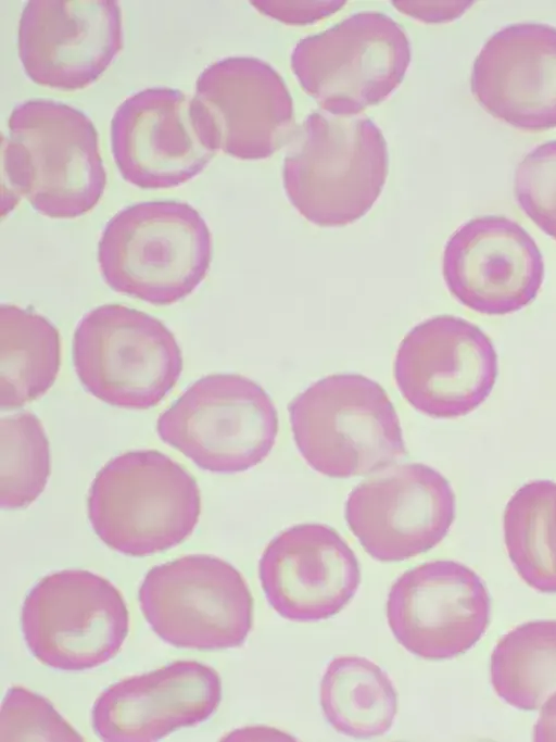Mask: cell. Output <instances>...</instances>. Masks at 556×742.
<instances>
[{
	"label": "cell",
	"instance_id": "6da1fadb",
	"mask_svg": "<svg viewBox=\"0 0 556 742\" xmlns=\"http://www.w3.org/2000/svg\"><path fill=\"white\" fill-rule=\"evenodd\" d=\"M2 137V215L22 197L51 218H75L101 199L106 173L97 129L81 111L33 99L15 106Z\"/></svg>",
	"mask_w": 556,
	"mask_h": 742
},
{
	"label": "cell",
	"instance_id": "7a4b0ae2",
	"mask_svg": "<svg viewBox=\"0 0 556 742\" xmlns=\"http://www.w3.org/2000/svg\"><path fill=\"white\" fill-rule=\"evenodd\" d=\"M388 167L386 139L371 120L314 112L292 137L283 160V188L308 222L342 227L371 209Z\"/></svg>",
	"mask_w": 556,
	"mask_h": 742
},
{
	"label": "cell",
	"instance_id": "3957f363",
	"mask_svg": "<svg viewBox=\"0 0 556 742\" xmlns=\"http://www.w3.org/2000/svg\"><path fill=\"white\" fill-rule=\"evenodd\" d=\"M213 254L210 229L188 203L130 205L106 224L98 244L105 282L154 305L188 297L205 278Z\"/></svg>",
	"mask_w": 556,
	"mask_h": 742
},
{
	"label": "cell",
	"instance_id": "277c9868",
	"mask_svg": "<svg viewBox=\"0 0 556 742\" xmlns=\"http://www.w3.org/2000/svg\"><path fill=\"white\" fill-rule=\"evenodd\" d=\"M200 513L194 477L155 450L112 458L98 471L88 494V517L96 535L130 556L178 545L192 533Z\"/></svg>",
	"mask_w": 556,
	"mask_h": 742
},
{
	"label": "cell",
	"instance_id": "5b68a950",
	"mask_svg": "<svg viewBox=\"0 0 556 742\" xmlns=\"http://www.w3.org/2000/svg\"><path fill=\"white\" fill-rule=\"evenodd\" d=\"M295 444L316 471L365 476L406 454L397 413L387 391L359 374L321 378L288 404Z\"/></svg>",
	"mask_w": 556,
	"mask_h": 742
},
{
	"label": "cell",
	"instance_id": "8992f818",
	"mask_svg": "<svg viewBox=\"0 0 556 742\" xmlns=\"http://www.w3.org/2000/svg\"><path fill=\"white\" fill-rule=\"evenodd\" d=\"M410 62L405 30L390 16L361 12L300 40L291 68L329 114L353 116L387 99Z\"/></svg>",
	"mask_w": 556,
	"mask_h": 742
},
{
	"label": "cell",
	"instance_id": "52a82bcc",
	"mask_svg": "<svg viewBox=\"0 0 556 742\" xmlns=\"http://www.w3.org/2000/svg\"><path fill=\"white\" fill-rule=\"evenodd\" d=\"M73 361L89 393L131 410L156 406L182 372L172 331L157 318L121 304L101 305L83 317L74 334Z\"/></svg>",
	"mask_w": 556,
	"mask_h": 742
},
{
	"label": "cell",
	"instance_id": "ba28073f",
	"mask_svg": "<svg viewBox=\"0 0 556 742\" xmlns=\"http://www.w3.org/2000/svg\"><path fill=\"white\" fill-rule=\"evenodd\" d=\"M160 438L199 467L215 473L244 471L274 448L278 414L255 381L237 374L197 380L156 424Z\"/></svg>",
	"mask_w": 556,
	"mask_h": 742
},
{
	"label": "cell",
	"instance_id": "9c48e42d",
	"mask_svg": "<svg viewBox=\"0 0 556 742\" xmlns=\"http://www.w3.org/2000/svg\"><path fill=\"white\" fill-rule=\"evenodd\" d=\"M139 603L153 631L177 647H237L253 625L254 601L245 579L231 564L206 554L151 568Z\"/></svg>",
	"mask_w": 556,
	"mask_h": 742
},
{
	"label": "cell",
	"instance_id": "30bf717a",
	"mask_svg": "<svg viewBox=\"0 0 556 742\" xmlns=\"http://www.w3.org/2000/svg\"><path fill=\"white\" fill-rule=\"evenodd\" d=\"M22 630L31 654L43 665L84 670L113 658L129 630L119 590L88 570L43 577L26 595Z\"/></svg>",
	"mask_w": 556,
	"mask_h": 742
},
{
	"label": "cell",
	"instance_id": "8fae6325",
	"mask_svg": "<svg viewBox=\"0 0 556 742\" xmlns=\"http://www.w3.org/2000/svg\"><path fill=\"white\" fill-rule=\"evenodd\" d=\"M111 147L123 178L142 189L187 183L217 151L199 103L172 88L144 89L122 102L111 122Z\"/></svg>",
	"mask_w": 556,
	"mask_h": 742
},
{
	"label": "cell",
	"instance_id": "7c38bea8",
	"mask_svg": "<svg viewBox=\"0 0 556 742\" xmlns=\"http://www.w3.org/2000/svg\"><path fill=\"white\" fill-rule=\"evenodd\" d=\"M498 374L497 354L477 325L439 315L416 325L401 341L394 378L403 398L433 418H456L478 408Z\"/></svg>",
	"mask_w": 556,
	"mask_h": 742
},
{
	"label": "cell",
	"instance_id": "4fadbf2b",
	"mask_svg": "<svg viewBox=\"0 0 556 742\" xmlns=\"http://www.w3.org/2000/svg\"><path fill=\"white\" fill-rule=\"evenodd\" d=\"M455 513L450 481L421 463L379 470L357 485L345 503L350 530L380 562H400L431 550L447 535Z\"/></svg>",
	"mask_w": 556,
	"mask_h": 742
},
{
	"label": "cell",
	"instance_id": "5bb4252c",
	"mask_svg": "<svg viewBox=\"0 0 556 742\" xmlns=\"http://www.w3.org/2000/svg\"><path fill=\"white\" fill-rule=\"evenodd\" d=\"M490 611L480 577L453 561L428 562L405 571L387 602L388 622L399 643L426 659L468 651L486 631Z\"/></svg>",
	"mask_w": 556,
	"mask_h": 742
},
{
	"label": "cell",
	"instance_id": "9a60e30c",
	"mask_svg": "<svg viewBox=\"0 0 556 742\" xmlns=\"http://www.w3.org/2000/svg\"><path fill=\"white\" fill-rule=\"evenodd\" d=\"M17 36L18 56L34 83L83 89L123 49L121 8L113 0H30Z\"/></svg>",
	"mask_w": 556,
	"mask_h": 742
},
{
	"label": "cell",
	"instance_id": "2e32d148",
	"mask_svg": "<svg viewBox=\"0 0 556 742\" xmlns=\"http://www.w3.org/2000/svg\"><path fill=\"white\" fill-rule=\"evenodd\" d=\"M442 272L462 304L485 315H506L536 297L544 262L535 241L518 223L485 215L468 221L450 237Z\"/></svg>",
	"mask_w": 556,
	"mask_h": 742
},
{
	"label": "cell",
	"instance_id": "e0dca14e",
	"mask_svg": "<svg viewBox=\"0 0 556 742\" xmlns=\"http://www.w3.org/2000/svg\"><path fill=\"white\" fill-rule=\"evenodd\" d=\"M193 98L217 150L240 160L270 156L296 130L286 83L260 59L231 56L211 64L198 77Z\"/></svg>",
	"mask_w": 556,
	"mask_h": 742
},
{
	"label": "cell",
	"instance_id": "ac0fdd59",
	"mask_svg": "<svg viewBox=\"0 0 556 742\" xmlns=\"http://www.w3.org/2000/svg\"><path fill=\"white\" fill-rule=\"evenodd\" d=\"M258 575L273 608L295 621L338 614L361 582L353 550L323 524H300L280 532L265 548Z\"/></svg>",
	"mask_w": 556,
	"mask_h": 742
},
{
	"label": "cell",
	"instance_id": "d6986e66",
	"mask_svg": "<svg viewBox=\"0 0 556 742\" xmlns=\"http://www.w3.org/2000/svg\"><path fill=\"white\" fill-rule=\"evenodd\" d=\"M220 700L222 681L214 668L177 661L110 686L93 704L92 727L104 741H155L205 721Z\"/></svg>",
	"mask_w": 556,
	"mask_h": 742
},
{
	"label": "cell",
	"instance_id": "ffe728a7",
	"mask_svg": "<svg viewBox=\"0 0 556 742\" xmlns=\"http://www.w3.org/2000/svg\"><path fill=\"white\" fill-rule=\"evenodd\" d=\"M477 102L526 131L556 127V27L516 23L491 36L470 78Z\"/></svg>",
	"mask_w": 556,
	"mask_h": 742
},
{
	"label": "cell",
	"instance_id": "44dd1931",
	"mask_svg": "<svg viewBox=\"0 0 556 742\" xmlns=\"http://www.w3.org/2000/svg\"><path fill=\"white\" fill-rule=\"evenodd\" d=\"M61 365L59 330L16 305L0 307V407L14 410L45 394Z\"/></svg>",
	"mask_w": 556,
	"mask_h": 742
},
{
	"label": "cell",
	"instance_id": "7402d4cb",
	"mask_svg": "<svg viewBox=\"0 0 556 742\" xmlns=\"http://www.w3.org/2000/svg\"><path fill=\"white\" fill-rule=\"evenodd\" d=\"M320 704L329 724L354 738L382 735L397 710L388 675L359 656H339L329 663L320 683Z\"/></svg>",
	"mask_w": 556,
	"mask_h": 742
},
{
	"label": "cell",
	"instance_id": "603a6c76",
	"mask_svg": "<svg viewBox=\"0 0 556 742\" xmlns=\"http://www.w3.org/2000/svg\"><path fill=\"white\" fill-rule=\"evenodd\" d=\"M504 541L519 577L531 588L556 592V482L534 480L508 500Z\"/></svg>",
	"mask_w": 556,
	"mask_h": 742
},
{
	"label": "cell",
	"instance_id": "cb8c5ba5",
	"mask_svg": "<svg viewBox=\"0 0 556 742\" xmlns=\"http://www.w3.org/2000/svg\"><path fill=\"white\" fill-rule=\"evenodd\" d=\"M495 693L521 710H536L556 692V620L517 626L491 655Z\"/></svg>",
	"mask_w": 556,
	"mask_h": 742
},
{
	"label": "cell",
	"instance_id": "d4e9b609",
	"mask_svg": "<svg viewBox=\"0 0 556 742\" xmlns=\"http://www.w3.org/2000/svg\"><path fill=\"white\" fill-rule=\"evenodd\" d=\"M50 475V449L43 426L31 413L0 419V503L28 506L43 491Z\"/></svg>",
	"mask_w": 556,
	"mask_h": 742
},
{
	"label": "cell",
	"instance_id": "484cf974",
	"mask_svg": "<svg viewBox=\"0 0 556 742\" xmlns=\"http://www.w3.org/2000/svg\"><path fill=\"white\" fill-rule=\"evenodd\" d=\"M85 741L49 700L23 687L8 690L0 712V742Z\"/></svg>",
	"mask_w": 556,
	"mask_h": 742
},
{
	"label": "cell",
	"instance_id": "4316f807",
	"mask_svg": "<svg viewBox=\"0 0 556 742\" xmlns=\"http://www.w3.org/2000/svg\"><path fill=\"white\" fill-rule=\"evenodd\" d=\"M514 192L525 214L556 240V140L538 146L520 161Z\"/></svg>",
	"mask_w": 556,
	"mask_h": 742
},
{
	"label": "cell",
	"instance_id": "83f0119b",
	"mask_svg": "<svg viewBox=\"0 0 556 742\" xmlns=\"http://www.w3.org/2000/svg\"><path fill=\"white\" fill-rule=\"evenodd\" d=\"M262 13L280 22L305 25L330 16L339 11L345 1H253Z\"/></svg>",
	"mask_w": 556,
	"mask_h": 742
},
{
	"label": "cell",
	"instance_id": "f1b7e54d",
	"mask_svg": "<svg viewBox=\"0 0 556 742\" xmlns=\"http://www.w3.org/2000/svg\"><path fill=\"white\" fill-rule=\"evenodd\" d=\"M465 2H445L443 7H438L440 2H416V1H394L393 4L403 13L414 16L425 22H441L457 17L465 10Z\"/></svg>",
	"mask_w": 556,
	"mask_h": 742
},
{
	"label": "cell",
	"instance_id": "f546056e",
	"mask_svg": "<svg viewBox=\"0 0 556 742\" xmlns=\"http://www.w3.org/2000/svg\"><path fill=\"white\" fill-rule=\"evenodd\" d=\"M536 742H556V692L542 705L533 728Z\"/></svg>",
	"mask_w": 556,
	"mask_h": 742
}]
</instances>
